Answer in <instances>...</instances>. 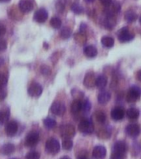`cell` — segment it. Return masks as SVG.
I'll return each instance as SVG.
<instances>
[{"instance_id": "cell-1", "label": "cell", "mask_w": 141, "mask_h": 159, "mask_svg": "<svg viewBox=\"0 0 141 159\" xmlns=\"http://www.w3.org/2000/svg\"><path fill=\"white\" fill-rule=\"evenodd\" d=\"M141 95V89L137 85L133 86L129 89L126 94V101L129 103H134L137 101Z\"/></svg>"}, {"instance_id": "cell-2", "label": "cell", "mask_w": 141, "mask_h": 159, "mask_svg": "<svg viewBox=\"0 0 141 159\" xmlns=\"http://www.w3.org/2000/svg\"><path fill=\"white\" fill-rule=\"evenodd\" d=\"M78 129H79L80 132H82V134H91L94 131V125L89 119H82V121L79 123Z\"/></svg>"}, {"instance_id": "cell-3", "label": "cell", "mask_w": 141, "mask_h": 159, "mask_svg": "<svg viewBox=\"0 0 141 159\" xmlns=\"http://www.w3.org/2000/svg\"><path fill=\"white\" fill-rule=\"evenodd\" d=\"M61 145L56 139H48L46 143V151L50 154H57L60 150Z\"/></svg>"}, {"instance_id": "cell-4", "label": "cell", "mask_w": 141, "mask_h": 159, "mask_svg": "<svg viewBox=\"0 0 141 159\" xmlns=\"http://www.w3.org/2000/svg\"><path fill=\"white\" fill-rule=\"evenodd\" d=\"M39 141V134L36 131L30 132L29 134H27L25 139V144L27 147H32L36 146Z\"/></svg>"}, {"instance_id": "cell-5", "label": "cell", "mask_w": 141, "mask_h": 159, "mask_svg": "<svg viewBox=\"0 0 141 159\" xmlns=\"http://www.w3.org/2000/svg\"><path fill=\"white\" fill-rule=\"evenodd\" d=\"M134 34L129 32L127 28H122L118 32V39L120 42H130L134 38Z\"/></svg>"}, {"instance_id": "cell-6", "label": "cell", "mask_w": 141, "mask_h": 159, "mask_svg": "<svg viewBox=\"0 0 141 159\" xmlns=\"http://www.w3.org/2000/svg\"><path fill=\"white\" fill-rule=\"evenodd\" d=\"M28 94L32 97H38L40 96L42 93V87L39 83L37 82H33L30 84V86L28 87L27 89Z\"/></svg>"}, {"instance_id": "cell-7", "label": "cell", "mask_w": 141, "mask_h": 159, "mask_svg": "<svg viewBox=\"0 0 141 159\" xmlns=\"http://www.w3.org/2000/svg\"><path fill=\"white\" fill-rule=\"evenodd\" d=\"M51 111L55 115L62 116V115H63L65 114V112H66V107L61 102H54L52 104V106H51Z\"/></svg>"}, {"instance_id": "cell-8", "label": "cell", "mask_w": 141, "mask_h": 159, "mask_svg": "<svg viewBox=\"0 0 141 159\" xmlns=\"http://www.w3.org/2000/svg\"><path fill=\"white\" fill-rule=\"evenodd\" d=\"M47 17H48V12H47V10L44 9V8H40L37 11H36V12L34 13L33 19L39 23H42V22H46Z\"/></svg>"}, {"instance_id": "cell-9", "label": "cell", "mask_w": 141, "mask_h": 159, "mask_svg": "<svg viewBox=\"0 0 141 159\" xmlns=\"http://www.w3.org/2000/svg\"><path fill=\"white\" fill-rule=\"evenodd\" d=\"M61 134L65 139H70L75 135V128L72 124H65L61 129Z\"/></svg>"}, {"instance_id": "cell-10", "label": "cell", "mask_w": 141, "mask_h": 159, "mask_svg": "<svg viewBox=\"0 0 141 159\" xmlns=\"http://www.w3.org/2000/svg\"><path fill=\"white\" fill-rule=\"evenodd\" d=\"M106 155V149L104 146H96L92 152V156L95 159H103Z\"/></svg>"}, {"instance_id": "cell-11", "label": "cell", "mask_w": 141, "mask_h": 159, "mask_svg": "<svg viewBox=\"0 0 141 159\" xmlns=\"http://www.w3.org/2000/svg\"><path fill=\"white\" fill-rule=\"evenodd\" d=\"M17 129H18V124L16 121H10L8 122L6 125L5 130L7 136L12 137L17 134Z\"/></svg>"}, {"instance_id": "cell-12", "label": "cell", "mask_w": 141, "mask_h": 159, "mask_svg": "<svg viewBox=\"0 0 141 159\" xmlns=\"http://www.w3.org/2000/svg\"><path fill=\"white\" fill-rule=\"evenodd\" d=\"M127 150V146L125 143L123 141H118L114 144L113 148H112V152L113 153H120L125 154Z\"/></svg>"}, {"instance_id": "cell-13", "label": "cell", "mask_w": 141, "mask_h": 159, "mask_svg": "<svg viewBox=\"0 0 141 159\" xmlns=\"http://www.w3.org/2000/svg\"><path fill=\"white\" fill-rule=\"evenodd\" d=\"M20 10L22 12H29L33 9V4L30 0H21L18 4Z\"/></svg>"}, {"instance_id": "cell-14", "label": "cell", "mask_w": 141, "mask_h": 159, "mask_svg": "<svg viewBox=\"0 0 141 159\" xmlns=\"http://www.w3.org/2000/svg\"><path fill=\"white\" fill-rule=\"evenodd\" d=\"M125 132L129 136L135 138L139 134V127L138 126V124H129L125 129Z\"/></svg>"}, {"instance_id": "cell-15", "label": "cell", "mask_w": 141, "mask_h": 159, "mask_svg": "<svg viewBox=\"0 0 141 159\" xmlns=\"http://www.w3.org/2000/svg\"><path fill=\"white\" fill-rule=\"evenodd\" d=\"M125 112L124 111V109L117 107L111 110V118L115 121H120V120L123 119V118L125 117Z\"/></svg>"}, {"instance_id": "cell-16", "label": "cell", "mask_w": 141, "mask_h": 159, "mask_svg": "<svg viewBox=\"0 0 141 159\" xmlns=\"http://www.w3.org/2000/svg\"><path fill=\"white\" fill-rule=\"evenodd\" d=\"M83 52H84L85 56L88 57V58H93L97 55V49L92 45H89V46L85 47Z\"/></svg>"}, {"instance_id": "cell-17", "label": "cell", "mask_w": 141, "mask_h": 159, "mask_svg": "<svg viewBox=\"0 0 141 159\" xmlns=\"http://www.w3.org/2000/svg\"><path fill=\"white\" fill-rule=\"evenodd\" d=\"M111 95L108 91H101L98 94V102L100 104H105L110 101Z\"/></svg>"}, {"instance_id": "cell-18", "label": "cell", "mask_w": 141, "mask_h": 159, "mask_svg": "<svg viewBox=\"0 0 141 159\" xmlns=\"http://www.w3.org/2000/svg\"><path fill=\"white\" fill-rule=\"evenodd\" d=\"M15 151V147L12 143H6L1 148V152L4 155L12 154Z\"/></svg>"}, {"instance_id": "cell-19", "label": "cell", "mask_w": 141, "mask_h": 159, "mask_svg": "<svg viewBox=\"0 0 141 159\" xmlns=\"http://www.w3.org/2000/svg\"><path fill=\"white\" fill-rule=\"evenodd\" d=\"M107 84V78L105 75H99L96 79V85L99 89H103L106 86Z\"/></svg>"}, {"instance_id": "cell-20", "label": "cell", "mask_w": 141, "mask_h": 159, "mask_svg": "<svg viewBox=\"0 0 141 159\" xmlns=\"http://www.w3.org/2000/svg\"><path fill=\"white\" fill-rule=\"evenodd\" d=\"M84 84L86 87L91 88V87L94 86V84H96V80H95V76L93 74H88L86 75L84 80Z\"/></svg>"}, {"instance_id": "cell-21", "label": "cell", "mask_w": 141, "mask_h": 159, "mask_svg": "<svg viewBox=\"0 0 141 159\" xmlns=\"http://www.w3.org/2000/svg\"><path fill=\"white\" fill-rule=\"evenodd\" d=\"M82 109V103L79 100H74L71 105V111L72 114H77Z\"/></svg>"}, {"instance_id": "cell-22", "label": "cell", "mask_w": 141, "mask_h": 159, "mask_svg": "<svg viewBox=\"0 0 141 159\" xmlns=\"http://www.w3.org/2000/svg\"><path fill=\"white\" fill-rule=\"evenodd\" d=\"M126 115L127 117L130 119H138L139 116V109H135V108H130V109H127Z\"/></svg>"}, {"instance_id": "cell-23", "label": "cell", "mask_w": 141, "mask_h": 159, "mask_svg": "<svg viewBox=\"0 0 141 159\" xmlns=\"http://www.w3.org/2000/svg\"><path fill=\"white\" fill-rule=\"evenodd\" d=\"M8 119H9V111L7 109L0 110V125L7 123Z\"/></svg>"}, {"instance_id": "cell-24", "label": "cell", "mask_w": 141, "mask_h": 159, "mask_svg": "<svg viewBox=\"0 0 141 159\" xmlns=\"http://www.w3.org/2000/svg\"><path fill=\"white\" fill-rule=\"evenodd\" d=\"M101 43L105 47L110 48V47H112L113 46H114L115 41H114V39L112 38V37H108V36H106V37H103L101 38Z\"/></svg>"}, {"instance_id": "cell-25", "label": "cell", "mask_w": 141, "mask_h": 159, "mask_svg": "<svg viewBox=\"0 0 141 159\" xmlns=\"http://www.w3.org/2000/svg\"><path fill=\"white\" fill-rule=\"evenodd\" d=\"M104 25L105 27H106V28H108V29H111V28H113V27L115 25V20L114 17L107 16L104 21Z\"/></svg>"}, {"instance_id": "cell-26", "label": "cell", "mask_w": 141, "mask_h": 159, "mask_svg": "<svg viewBox=\"0 0 141 159\" xmlns=\"http://www.w3.org/2000/svg\"><path fill=\"white\" fill-rule=\"evenodd\" d=\"M43 124H44L45 127L48 129H53L56 124H57V122L55 119H53L52 118H46V119L43 120Z\"/></svg>"}, {"instance_id": "cell-27", "label": "cell", "mask_w": 141, "mask_h": 159, "mask_svg": "<svg viewBox=\"0 0 141 159\" xmlns=\"http://www.w3.org/2000/svg\"><path fill=\"white\" fill-rule=\"evenodd\" d=\"M125 17L126 21H128L129 22H133L137 19V14L131 10H129V11L126 12Z\"/></svg>"}, {"instance_id": "cell-28", "label": "cell", "mask_w": 141, "mask_h": 159, "mask_svg": "<svg viewBox=\"0 0 141 159\" xmlns=\"http://www.w3.org/2000/svg\"><path fill=\"white\" fill-rule=\"evenodd\" d=\"M50 24L53 28L58 29L62 27V21L59 17H52L51 19V22H50Z\"/></svg>"}, {"instance_id": "cell-29", "label": "cell", "mask_w": 141, "mask_h": 159, "mask_svg": "<svg viewBox=\"0 0 141 159\" xmlns=\"http://www.w3.org/2000/svg\"><path fill=\"white\" fill-rule=\"evenodd\" d=\"M95 118L96 119L97 121L99 123H105L106 119V114L103 111H96V114H95Z\"/></svg>"}, {"instance_id": "cell-30", "label": "cell", "mask_w": 141, "mask_h": 159, "mask_svg": "<svg viewBox=\"0 0 141 159\" xmlns=\"http://www.w3.org/2000/svg\"><path fill=\"white\" fill-rule=\"evenodd\" d=\"M72 146H73V143L70 139L67 138L62 141V148L65 150H71L72 148Z\"/></svg>"}, {"instance_id": "cell-31", "label": "cell", "mask_w": 141, "mask_h": 159, "mask_svg": "<svg viewBox=\"0 0 141 159\" xmlns=\"http://www.w3.org/2000/svg\"><path fill=\"white\" fill-rule=\"evenodd\" d=\"M72 12H74L75 13H77V14H81L82 12H84V9H83V7L79 4V3H73L72 5Z\"/></svg>"}, {"instance_id": "cell-32", "label": "cell", "mask_w": 141, "mask_h": 159, "mask_svg": "<svg viewBox=\"0 0 141 159\" xmlns=\"http://www.w3.org/2000/svg\"><path fill=\"white\" fill-rule=\"evenodd\" d=\"M71 35H72V31H71L69 28H67V27L63 28V29L61 31V33H60V36H61L62 38H64V39L69 38V37H71Z\"/></svg>"}, {"instance_id": "cell-33", "label": "cell", "mask_w": 141, "mask_h": 159, "mask_svg": "<svg viewBox=\"0 0 141 159\" xmlns=\"http://www.w3.org/2000/svg\"><path fill=\"white\" fill-rule=\"evenodd\" d=\"M40 154L36 151H31L26 155V159H39Z\"/></svg>"}, {"instance_id": "cell-34", "label": "cell", "mask_w": 141, "mask_h": 159, "mask_svg": "<svg viewBox=\"0 0 141 159\" xmlns=\"http://www.w3.org/2000/svg\"><path fill=\"white\" fill-rule=\"evenodd\" d=\"M7 77L5 76L4 75L0 74V88H3L7 84Z\"/></svg>"}, {"instance_id": "cell-35", "label": "cell", "mask_w": 141, "mask_h": 159, "mask_svg": "<svg viewBox=\"0 0 141 159\" xmlns=\"http://www.w3.org/2000/svg\"><path fill=\"white\" fill-rule=\"evenodd\" d=\"M91 108H92V104H91L89 100H86V101L82 104V109H83L85 112L90 111Z\"/></svg>"}, {"instance_id": "cell-36", "label": "cell", "mask_w": 141, "mask_h": 159, "mask_svg": "<svg viewBox=\"0 0 141 159\" xmlns=\"http://www.w3.org/2000/svg\"><path fill=\"white\" fill-rule=\"evenodd\" d=\"M82 40H83L84 42H86V37H85L84 35L82 34V33H79V34L76 35V41H77L78 43H80V44L84 43V42H82Z\"/></svg>"}, {"instance_id": "cell-37", "label": "cell", "mask_w": 141, "mask_h": 159, "mask_svg": "<svg viewBox=\"0 0 141 159\" xmlns=\"http://www.w3.org/2000/svg\"><path fill=\"white\" fill-rule=\"evenodd\" d=\"M7 48V42L3 39H0V52L4 51Z\"/></svg>"}, {"instance_id": "cell-38", "label": "cell", "mask_w": 141, "mask_h": 159, "mask_svg": "<svg viewBox=\"0 0 141 159\" xmlns=\"http://www.w3.org/2000/svg\"><path fill=\"white\" fill-rule=\"evenodd\" d=\"M125 154H120V153H113L112 152L111 158L110 159H124Z\"/></svg>"}, {"instance_id": "cell-39", "label": "cell", "mask_w": 141, "mask_h": 159, "mask_svg": "<svg viewBox=\"0 0 141 159\" xmlns=\"http://www.w3.org/2000/svg\"><path fill=\"white\" fill-rule=\"evenodd\" d=\"M6 32V27L4 24H2V22H0V37H2L5 34Z\"/></svg>"}, {"instance_id": "cell-40", "label": "cell", "mask_w": 141, "mask_h": 159, "mask_svg": "<svg viewBox=\"0 0 141 159\" xmlns=\"http://www.w3.org/2000/svg\"><path fill=\"white\" fill-rule=\"evenodd\" d=\"M100 2H101L105 7H108L112 3V0H100Z\"/></svg>"}, {"instance_id": "cell-41", "label": "cell", "mask_w": 141, "mask_h": 159, "mask_svg": "<svg viewBox=\"0 0 141 159\" xmlns=\"http://www.w3.org/2000/svg\"><path fill=\"white\" fill-rule=\"evenodd\" d=\"M6 96V92L4 91L3 88H0V99H4Z\"/></svg>"}, {"instance_id": "cell-42", "label": "cell", "mask_w": 141, "mask_h": 159, "mask_svg": "<svg viewBox=\"0 0 141 159\" xmlns=\"http://www.w3.org/2000/svg\"><path fill=\"white\" fill-rule=\"evenodd\" d=\"M136 77H137V79H138V80H140V81H141V70H139V71L138 72V73H137Z\"/></svg>"}, {"instance_id": "cell-43", "label": "cell", "mask_w": 141, "mask_h": 159, "mask_svg": "<svg viewBox=\"0 0 141 159\" xmlns=\"http://www.w3.org/2000/svg\"><path fill=\"white\" fill-rule=\"evenodd\" d=\"M86 2H94L95 0H85Z\"/></svg>"}, {"instance_id": "cell-44", "label": "cell", "mask_w": 141, "mask_h": 159, "mask_svg": "<svg viewBox=\"0 0 141 159\" xmlns=\"http://www.w3.org/2000/svg\"><path fill=\"white\" fill-rule=\"evenodd\" d=\"M60 159H71L70 157H62V158Z\"/></svg>"}, {"instance_id": "cell-45", "label": "cell", "mask_w": 141, "mask_h": 159, "mask_svg": "<svg viewBox=\"0 0 141 159\" xmlns=\"http://www.w3.org/2000/svg\"><path fill=\"white\" fill-rule=\"evenodd\" d=\"M9 0H0V2H8Z\"/></svg>"}, {"instance_id": "cell-46", "label": "cell", "mask_w": 141, "mask_h": 159, "mask_svg": "<svg viewBox=\"0 0 141 159\" xmlns=\"http://www.w3.org/2000/svg\"><path fill=\"white\" fill-rule=\"evenodd\" d=\"M78 159H88L87 157H79Z\"/></svg>"}, {"instance_id": "cell-47", "label": "cell", "mask_w": 141, "mask_h": 159, "mask_svg": "<svg viewBox=\"0 0 141 159\" xmlns=\"http://www.w3.org/2000/svg\"><path fill=\"white\" fill-rule=\"evenodd\" d=\"M139 22H140V23H141V17H140V18H139Z\"/></svg>"}, {"instance_id": "cell-48", "label": "cell", "mask_w": 141, "mask_h": 159, "mask_svg": "<svg viewBox=\"0 0 141 159\" xmlns=\"http://www.w3.org/2000/svg\"><path fill=\"white\" fill-rule=\"evenodd\" d=\"M14 159H15V158H14Z\"/></svg>"}]
</instances>
